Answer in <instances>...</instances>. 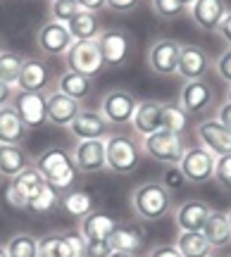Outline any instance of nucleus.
Here are the masks:
<instances>
[{
	"label": "nucleus",
	"instance_id": "nucleus-30",
	"mask_svg": "<svg viewBox=\"0 0 231 257\" xmlns=\"http://www.w3.org/2000/svg\"><path fill=\"white\" fill-rule=\"evenodd\" d=\"M174 245L181 252V257H210L214 250L207 243L203 231H179Z\"/></svg>",
	"mask_w": 231,
	"mask_h": 257
},
{
	"label": "nucleus",
	"instance_id": "nucleus-14",
	"mask_svg": "<svg viewBox=\"0 0 231 257\" xmlns=\"http://www.w3.org/2000/svg\"><path fill=\"white\" fill-rule=\"evenodd\" d=\"M210 67H212L210 55H207L200 46H193V43L181 46L179 64H176V74H179L184 81H198V79H205V74L210 72Z\"/></svg>",
	"mask_w": 231,
	"mask_h": 257
},
{
	"label": "nucleus",
	"instance_id": "nucleus-38",
	"mask_svg": "<svg viewBox=\"0 0 231 257\" xmlns=\"http://www.w3.org/2000/svg\"><path fill=\"white\" fill-rule=\"evenodd\" d=\"M79 10L81 8H79L76 0H53V3H50V17H53V22L69 24V22L76 17Z\"/></svg>",
	"mask_w": 231,
	"mask_h": 257
},
{
	"label": "nucleus",
	"instance_id": "nucleus-7",
	"mask_svg": "<svg viewBox=\"0 0 231 257\" xmlns=\"http://www.w3.org/2000/svg\"><path fill=\"white\" fill-rule=\"evenodd\" d=\"M105 67H124L131 57V48H134V38L129 36L127 29H107L100 31V36L95 38Z\"/></svg>",
	"mask_w": 231,
	"mask_h": 257
},
{
	"label": "nucleus",
	"instance_id": "nucleus-46",
	"mask_svg": "<svg viewBox=\"0 0 231 257\" xmlns=\"http://www.w3.org/2000/svg\"><path fill=\"white\" fill-rule=\"evenodd\" d=\"M76 3H79L81 10H88V12H95V15H98L102 8H107L105 0H76Z\"/></svg>",
	"mask_w": 231,
	"mask_h": 257
},
{
	"label": "nucleus",
	"instance_id": "nucleus-51",
	"mask_svg": "<svg viewBox=\"0 0 231 257\" xmlns=\"http://www.w3.org/2000/svg\"><path fill=\"white\" fill-rule=\"evenodd\" d=\"M181 3H184V5H188V8H191V5H193L195 0H181Z\"/></svg>",
	"mask_w": 231,
	"mask_h": 257
},
{
	"label": "nucleus",
	"instance_id": "nucleus-29",
	"mask_svg": "<svg viewBox=\"0 0 231 257\" xmlns=\"http://www.w3.org/2000/svg\"><path fill=\"white\" fill-rule=\"evenodd\" d=\"M55 91L65 93V95H69L72 100L76 102H83L88 95H91L93 91V79H88V76H83V74H76V72H62L60 74V79H57V88Z\"/></svg>",
	"mask_w": 231,
	"mask_h": 257
},
{
	"label": "nucleus",
	"instance_id": "nucleus-45",
	"mask_svg": "<svg viewBox=\"0 0 231 257\" xmlns=\"http://www.w3.org/2000/svg\"><path fill=\"white\" fill-rule=\"evenodd\" d=\"M217 34H219L224 43L231 48V10L226 12V17L222 19V24H219V29H217Z\"/></svg>",
	"mask_w": 231,
	"mask_h": 257
},
{
	"label": "nucleus",
	"instance_id": "nucleus-42",
	"mask_svg": "<svg viewBox=\"0 0 231 257\" xmlns=\"http://www.w3.org/2000/svg\"><path fill=\"white\" fill-rule=\"evenodd\" d=\"M214 69H217V74H219V79H222V81H226L231 86V48H229V50H224L222 55L217 57Z\"/></svg>",
	"mask_w": 231,
	"mask_h": 257
},
{
	"label": "nucleus",
	"instance_id": "nucleus-4",
	"mask_svg": "<svg viewBox=\"0 0 231 257\" xmlns=\"http://www.w3.org/2000/svg\"><path fill=\"white\" fill-rule=\"evenodd\" d=\"M141 148H143V153H146L150 160H155L160 165H179L188 146H186V141L181 134L160 128V131H155V134H150V136L143 138Z\"/></svg>",
	"mask_w": 231,
	"mask_h": 257
},
{
	"label": "nucleus",
	"instance_id": "nucleus-55",
	"mask_svg": "<svg viewBox=\"0 0 231 257\" xmlns=\"http://www.w3.org/2000/svg\"><path fill=\"white\" fill-rule=\"evenodd\" d=\"M210 257H217V255H210Z\"/></svg>",
	"mask_w": 231,
	"mask_h": 257
},
{
	"label": "nucleus",
	"instance_id": "nucleus-13",
	"mask_svg": "<svg viewBox=\"0 0 231 257\" xmlns=\"http://www.w3.org/2000/svg\"><path fill=\"white\" fill-rule=\"evenodd\" d=\"M72 160L79 174H98L102 169H107L105 162V141L95 138V141H76L74 150H72Z\"/></svg>",
	"mask_w": 231,
	"mask_h": 257
},
{
	"label": "nucleus",
	"instance_id": "nucleus-49",
	"mask_svg": "<svg viewBox=\"0 0 231 257\" xmlns=\"http://www.w3.org/2000/svg\"><path fill=\"white\" fill-rule=\"evenodd\" d=\"M110 257H139V255H131V252H122V250H112Z\"/></svg>",
	"mask_w": 231,
	"mask_h": 257
},
{
	"label": "nucleus",
	"instance_id": "nucleus-15",
	"mask_svg": "<svg viewBox=\"0 0 231 257\" xmlns=\"http://www.w3.org/2000/svg\"><path fill=\"white\" fill-rule=\"evenodd\" d=\"M69 134L76 141H95V138L105 141L110 136V121L102 117L100 110H81L69 124Z\"/></svg>",
	"mask_w": 231,
	"mask_h": 257
},
{
	"label": "nucleus",
	"instance_id": "nucleus-5",
	"mask_svg": "<svg viewBox=\"0 0 231 257\" xmlns=\"http://www.w3.org/2000/svg\"><path fill=\"white\" fill-rule=\"evenodd\" d=\"M43 186H46V179L41 176L36 167L31 165L24 172H19L15 179H10L8 188H5V202L15 210H27L29 200L36 198Z\"/></svg>",
	"mask_w": 231,
	"mask_h": 257
},
{
	"label": "nucleus",
	"instance_id": "nucleus-6",
	"mask_svg": "<svg viewBox=\"0 0 231 257\" xmlns=\"http://www.w3.org/2000/svg\"><path fill=\"white\" fill-rule=\"evenodd\" d=\"M65 64L69 72L83 74V76H88V79L98 76V74L105 69L98 41H74L72 48L67 50Z\"/></svg>",
	"mask_w": 231,
	"mask_h": 257
},
{
	"label": "nucleus",
	"instance_id": "nucleus-31",
	"mask_svg": "<svg viewBox=\"0 0 231 257\" xmlns=\"http://www.w3.org/2000/svg\"><path fill=\"white\" fill-rule=\"evenodd\" d=\"M69 34L74 41H95L100 36V19L95 12H88V10H79L76 17L67 24Z\"/></svg>",
	"mask_w": 231,
	"mask_h": 257
},
{
	"label": "nucleus",
	"instance_id": "nucleus-53",
	"mask_svg": "<svg viewBox=\"0 0 231 257\" xmlns=\"http://www.w3.org/2000/svg\"><path fill=\"white\" fill-rule=\"evenodd\" d=\"M3 50H5V43H3V38H0V53H3Z\"/></svg>",
	"mask_w": 231,
	"mask_h": 257
},
{
	"label": "nucleus",
	"instance_id": "nucleus-24",
	"mask_svg": "<svg viewBox=\"0 0 231 257\" xmlns=\"http://www.w3.org/2000/svg\"><path fill=\"white\" fill-rule=\"evenodd\" d=\"M117 224H120V219L114 214L105 210H95L79 221V233L86 240H107Z\"/></svg>",
	"mask_w": 231,
	"mask_h": 257
},
{
	"label": "nucleus",
	"instance_id": "nucleus-50",
	"mask_svg": "<svg viewBox=\"0 0 231 257\" xmlns=\"http://www.w3.org/2000/svg\"><path fill=\"white\" fill-rule=\"evenodd\" d=\"M0 257H8V252H5V245H0Z\"/></svg>",
	"mask_w": 231,
	"mask_h": 257
},
{
	"label": "nucleus",
	"instance_id": "nucleus-12",
	"mask_svg": "<svg viewBox=\"0 0 231 257\" xmlns=\"http://www.w3.org/2000/svg\"><path fill=\"white\" fill-rule=\"evenodd\" d=\"M181 43L174 38H160L148 50V67L157 76H174L176 64H179Z\"/></svg>",
	"mask_w": 231,
	"mask_h": 257
},
{
	"label": "nucleus",
	"instance_id": "nucleus-11",
	"mask_svg": "<svg viewBox=\"0 0 231 257\" xmlns=\"http://www.w3.org/2000/svg\"><path fill=\"white\" fill-rule=\"evenodd\" d=\"M15 110H17L19 119L24 121L27 128H41L48 124V107H46V95L34 91H19L15 93Z\"/></svg>",
	"mask_w": 231,
	"mask_h": 257
},
{
	"label": "nucleus",
	"instance_id": "nucleus-44",
	"mask_svg": "<svg viewBox=\"0 0 231 257\" xmlns=\"http://www.w3.org/2000/svg\"><path fill=\"white\" fill-rule=\"evenodd\" d=\"M146 257H181V252L176 250V245H169V243H162V245H155Z\"/></svg>",
	"mask_w": 231,
	"mask_h": 257
},
{
	"label": "nucleus",
	"instance_id": "nucleus-35",
	"mask_svg": "<svg viewBox=\"0 0 231 257\" xmlns=\"http://www.w3.org/2000/svg\"><path fill=\"white\" fill-rule=\"evenodd\" d=\"M188 112L179 105V102H162V128L174 131V134H184L188 128Z\"/></svg>",
	"mask_w": 231,
	"mask_h": 257
},
{
	"label": "nucleus",
	"instance_id": "nucleus-52",
	"mask_svg": "<svg viewBox=\"0 0 231 257\" xmlns=\"http://www.w3.org/2000/svg\"><path fill=\"white\" fill-rule=\"evenodd\" d=\"M226 102H231V86H229V91H226Z\"/></svg>",
	"mask_w": 231,
	"mask_h": 257
},
{
	"label": "nucleus",
	"instance_id": "nucleus-36",
	"mask_svg": "<svg viewBox=\"0 0 231 257\" xmlns=\"http://www.w3.org/2000/svg\"><path fill=\"white\" fill-rule=\"evenodd\" d=\"M22 64L24 57L12 53V50H3L0 53V81H5L8 86H17L19 74H22Z\"/></svg>",
	"mask_w": 231,
	"mask_h": 257
},
{
	"label": "nucleus",
	"instance_id": "nucleus-9",
	"mask_svg": "<svg viewBox=\"0 0 231 257\" xmlns=\"http://www.w3.org/2000/svg\"><path fill=\"white\" fill-rule=\"evenodd\" d=\"M86 238L79 231L48 233L38 238V257H83Z\"/></svg>",
	"mask_w": 231,
	"mask_h": 257
},
{
	"label": "nucleus",
	"instance_id": "nucleus-19",
	"mask_svg": "<svg viewBox=\"0 0 231 257\" xmlns=\"http://www.w3.org/2000/svg\"><path fill=\"white\" fill-rule=\"evenodd\" d=\"M46 107H48V124L50 126H67L76 119V114L83 110L81 102L72 100L69 95L60 91H50L46 95Z\"/></svg>",
	"mask_w": 231,
	"mask_h": 257
},
{
	"label": "nucleus",
	"instance_id": "nucleus-21",
	"mask_svg": "<svg viewBox=\"0 0 231 257\" xmlns=\"http://www.w3.org/2000/svg\"><path fill=\"white\" fill-rule=\"evenodd\" d=\"M212 100H214V91L205 79H198V81H184L179 105H181L188 114L203 112L205 107H210V102Z\"/></svg>",
	"mask_w": 231,
	"mask_h": 257
},
{
	"label": "nucleus",
	"instance_id": "nucleus-41",
	"mask_svg": "<svg viewBox=\"0 0 231 257\" xmlns=\"http://www.w3.org/2000/svg\"><path fill=\"white\" fill-rule=\"evenodd\" d=\"M110 240H86V248H83V257H110Z\"/></svg>",
	"mask_w": 231,
	"mask_h": 257
},
{
	"label": "nucleus",
	"instance_id": "nucleus-25",
	"mask_svg": "<svg viewBox=\"0 0 231 257\" xmlns=\"http://www.w3.org/2000/svg\"><path fill=\"white\" fill-rule=\"evenodd\" d=\"M50 83V69L43 60L38 57H29L22 64V74H19L17 88L19 91H34V93H43Z\"/></svg>",
	"mask_w": 231,
	"mask_h": 257
},
{
	"label": "nucleus",
	"instance_id": "nucleus-40",
	"mask_svg": "<svg viewBox=\"0 0 231 257\" xmlns=\"http://www.w3.org/2000/svg\"><path fill=\"white\" fill-rule=\"evenodd\" d=\"M160 184L165 186L169 193H176V191H181L188 181H186V176L181 174L179 165H167L165 172H162V181H160Z\"/></svg>",
	"mask_w": 231,
	"mask_h": 257
},
{
	"label": "nucleus",
	"instance_id": "nucleus-22",
	"mask_svg": "<svg viewBox=\"0 0 231 257\" xmlns=\"http://www.w3.org/2000/svg\"><path fill=\"white\" fill-rule=\"evenodd\" d=\"M212 207L203 200H186L174 210V221L179 231H203Z\"/></svg>",
	"mask_w": 231,
	"mask_h": 257
},
{
	"label": "nucleus",
	"instance_id": "nucleus-48",
	"mask_svg": "<svg viewBox=\"0 0 231 257\" xmlns=\"http://www.w3.org/2000/svg\"><path fill=\"white\" fill-rule=\"evenodd\" d=\"M15 86H8L5 81H0V107H5L10 105V100L15 98V91H12Z\"/></svg>",
	"mask_w": 231,
	"mask_h": 257
},
{
	"label": "nucleus",
	"instance_id": "nucleus-23",
	"mask_svg": "<svg viewBox=\"0 0 231 257\" xmlns=\"http://www.w3.org/2000/svg\"><path fill=\"white\" fill-rule=\"evenodd\" d=\"M65 212L69 217H74V219L81 221L83 217H88L91 212L100 210L98 205V193L93 191V188H72V191H67L62 195V202H60Z\"/></svg>",
	"mask_w": 231,
	"mask_h": 257
},
{
	"label": "nucleus",
	"instance_id": "nucleus-47",
	"mask_svg": "<svg viewBox=\"0 0 231 257\" xmlns=\"http://www.w3.org/2000/svg\"><path fill=\"white\" fill-rule=\"evenodd\" d=\"M217 119L222 121L224 126L231 131V102H222L219 110H217Z\"/></svg>",
	"mask_w": 231,
	"mask_h": 257
},
{
	"label": "nucleus",
	"instance_id": "nucleus-34",
	"mask_svg": "<svg viewBox=\"0 0 231 257\" xmlns=\"http://www.w3.org/2000/svg\"><path fill=\"white\" fill-rule=\"evenodd\" d=\"M8 257H38V238L31 233H15L5 240Z\"/></svg>",
	"mask_w": 231,
	"mask_h": 257
},
{
	"label": "nucleus",
	"instance_id": "nucleus-20",
	"mask_svg": "<svg viewBox=\"0 0 231 257\" xmlns=\"http://www.w3.org/2000/svg\"><path fill=\"white\" fill-rule=\"evenodd\" d=\"M110 245L112 250H122V252H131L139 255L143 245H146V231L136 221H120L114 231L110 233Z\"/></svg>",
	"mask_w": 231,
	"mask_h": 257
},
{
	"label": "nucleus",
	"instance_id": "nucleus-18",
	"mask_svg": "<svg viewBox=\"0 0 231 257\" xmlns=\"http://www.w3.org/2000/svg\"><path fill=\"white\" fill-rule=\"evenodd\" d=\"M226 12H229L226 0H195L188 8V15L200 31H217Z\"/></svg>",
	"mask_w": 231,
	"mask_h": 257
},
{
	"label": "nucleus",
	"instance_id": "nucleus-43",
	"mask_svg": "<svg viewBox=\"0 0 231 257\" xmlns=\"http://www.w3.org/2000/svg\"><path fill=\"white\" fill-rule=\"evenodd\" d=\"M107 3V10L117 12V15H127V12H134L139 8L141 0H105Z\"/></svg>",
	"mask_w": 231,
	"mask_h": 257
},
{
	"label": "nucleus",
	"instance_id": "nucleus-8",
	"mask_svg": "<svg viewBox=\"0 0 231 257\" xmlns=\"http://www.w3.org/2000/svg\"><path fill=\"white\" fill-rule=\"evenodd\" d=\"M214 160H217V157L205 146H191V148H186L184 157H181V162H179V169H181V174L186 176L188 184L200 186V184H207V181L212 179Z\"/></svg>",
	"mask_w": 231,
	"mask_h": 257
},
{
	"label": "nucleus",
	"instance_id": "nucleus-57",
	"mask_svg": "<svg viewBox=\"0 0 231 257\" xmlns=\"http://www.w3.org/2000/svg\"><path fill=\"white\" fill-rule=\"evenodd\" d=\"M50 3H53V0H50Z\"/></svg>",
	"mask_w": 231,
	"mask_h": 257
},
{
	"label": "nucleus",
	"instance_id": "nucleus-56",
	"mask_svg": "<svg viewBox=\"0 0 231 257\" xmlns=\"http://www.w3.org/2000/svg\"><path fill=\"white\" fill-rule=\"evenodd\" d=\"M0 3H3V0H0Z\"/></svg>",
	"mask_w": 231,
	"mask_h": 257
},
{
	"label": "nucleus",
	"instance_id": "nucleus-32",
	"mask_svg": "<svg viewBox=\"0 0 231 257\" xmlns=\"http://www.w3.org/2000/svg\"><path fill=\"white\" fill-rule=\"evenodd\" d=\"M27 167H31V160L19 146H0V174L3 176L15 179Z\"/></svg>",
	"mask_w": 231,
	"mask_h": 257
},
{
	"label": "nucleus",
	"instance_id": "nucleus-3",
	"mask_svg": "<svg viewBox=\"0 0 231 257\" xmlns=\"http://www.w3.org/2000/svg\"><path fill=\"white\" fill-rule=\"evenodd\" d=\"M105 162L112 174H131L139 169L141 146L127 134H110L105 138Z\"/></svg>",
	"mask_w": 231,
	"mask_h": 257
},
{
	"label": "nucleus",
	"instance_id": "nucleus-28",
	"mask_svg": "<svg viewBox=\"0 0 231 257\" xmlns=\"http://www.w3.org/2000/svg\"><path fill=\"white\" fill-rule=\"evenodd\" d=\"M203 233L212 248H226V245H231V226H229L226 212H219V210L210 212V217H207V221H205V226H203Z\"/></svg>",
	"mask_w": 231,
	"mask_h": 257
},
{
	"label": "nucleus",
	"instance_id": "nucleus-39",
	"mask_svg": "<svg viewBox=\"0 0 231 257\" xmlns=\"http://www.w3.org/2000/svg\"><path fill=\"white\" fill-rule=\"evenodd\" d=\"M212 179L222 186L224 191H231V155H219L214 160Z\"/></svg>",
	"mask_w": 231,
	"mask_h": 257
},
{
	"label": "nucleus",
	"instance_id": "nucleus-10",
	"mask_svg": "<svg viewBox=\"0 0 231 257\" xmlns=\"http://www.w3.org/2000/svg\"><path fill=\"white\" fill-rule=\"evenodd\" d=\"M136 98L134 93L124 91V88H112L102 95L100 100V112L102 117L110 121V126H127L134 119V112H136Z\"/></svg>",
	"mask_w": 231,
	"mask_h": 257
},
{
	"label": "nucleus",
	"instance_id": "nucleus-33",
	"mask_svg": "<svg viewBox=\"0 0 231 257\" xmlns=\"http://www.w3.org/2000/svg\"><path fill=\"white\" fill-rule=\"evenodd\" d=\"M60 202H62V193L55 191L50 184H46L41 191H38L36 198H31L27 205L29 212H34V214H50L53 210L60 207Z\"/></svg>",
	"mask_w": 231,
	"mask_h": 257
},
{
	"label": "nucleus",
	"instance_id": "nucleus-17",
	"mask_svg": "<svg viewBox=\"0 0 231 257\" xmlns=\"http://www.w3.org/2000/svg\"><path fill=\"white\" fill-rule=\"evenodd\" d=\"M38 48L46 53V55H67V50L72 48L74 43V38L69 34V29L67 24H60V22H46L43 27L38 29Z\"/></svg>",
	"mask_w": 231,
	"mask_h": 257
},
{
	"label": "nucleus",
	"instance_id": "nucleus-27",
	"mask_svg": "<svg viewBox=\"0 0 231 257\" xmlns=\"http://www.w3.org/2000/svg\"><path fill=\"white\" fill-rule=\"evenodd\" d=\"M29 128L19 119L17 110L12 105L0 107V146H22Z\"/></svg>",
	"mask_w": 231,
	"mask_h": 257
},
{
	"label": "nucleus",
	"instance_id": "nucleus-2",
	"mask_svg": "<svg viewBox=\"0 0 231 257\" xmlns=\"http://www.w3.org/2000/svg\"><path fill=\"white\" fill-rule=\"evenodd\" d=\"M131 210L141 221H160L174 207L172 193L160 181H143L131 191Z\"/></svg>",
	"mask_w": 231,
	"mask_h": 257
},
{
	"label": "nucleus",
	"instance_id": "nucleus-16",
	"mask_svg": "<svg viewBox=\"0 0 231 257\" xmlns=\"http://www.w3.org/2000/svg\"><path fill=\"white\" fill-rule=\"evenodd\" d=\"M200 146H205L214 157L231 155V131L219 119H205L195 126Z\"/></svg>",
	"mask_w": 231,
	"mask_h": 257
},
{
	"label": "nucleus",
	"instance_id": "nucleus-37",
	"mask_svg": "<svg viewBox=\"0 0 231 257\" xmlns=\"http://www.w3.org/2000/svg\"><path fill=\"white\" fill-rule=\"evenodd\" d=\"M150 8L155 12V17L165 19V22L184 17L188 12V5H184L181 0H150Z\"/></svg>",
	"mask_w": 231,
	"mask_h": 257
},
{
	"label": "nucleus",
	"instance_id": "nucleus-26",
	"mask_svg": "<svg viewBox=\"0 0 231 257\" xmlns=\"http://www.w3.org/2000/svg\"><path fill=\"white\" fill-rule=\"evenodd\" d=\"M136 134L146 138L150 134H155L162 128V102L157 100H141L136 105V112H134V119H131Z\"/></svg>",
	"mask_w": 231,
	"mask_h": 257
},
{
	"label": "nucleus",
	"instance_id": "nucleus-54",
	"mask_svg": "<svg viewBox=\"0 0 231 257\" xmlns=\"http://www.w3.org/2000/svg\"><path fill=\"white\" fill-rule=\"evenodd\" d=\"M226 217H229V226H231V212H226Z\"/></svg>",
	"mask_w": 231,
	"mask_h": 257
},
{
	"label": "nucleus",
	"instance_id": "nucleus-1",
	"mask_svg": "<svg viewBox=\"0 0 231 257\" xmlns=\"http://www.w3.org/2000/svg\"><path fill=\"white\" fill-rule=\"evenodd\" d=\"M34 167L46 179V184H50L60 193L72 191L76 184V176H79V172H76V167H74V160H72V153L62 146H53V148H48V150H43L34 160Z\"/></svg>",
	"mask_w": 231,
	"mask_h": 257
}]
</instances>
